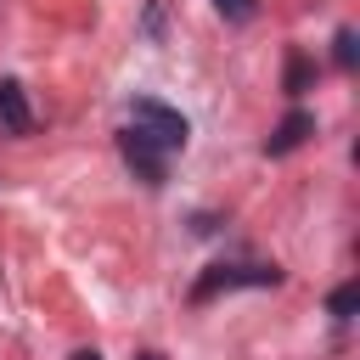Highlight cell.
Masks as SVG:
<instances>
[{"instance_id":"1","label":"cell","mask_w":360,"mask_h":360,"mask_svg":"<svg viewBox=\"0 0 360 360\" xmlns=\"http://www.w3.org/2000/svg\"><path fill=\"white\" fill-rule=\"evenodd\" d=\"M129 124L152 141V146H163V152H180L186 141H191V124L174 112V107H163V101H152V96H135V107H129Z\"/></svg>"},{"instance_id":"2","label":"cell","mask_w":360,"mask_h":360,"mask_svg":"<svg viewBox=\"0 0 360 360\" xmlns=\"http://www.w3.org/2000/svg\"><path fill=\"white\" fill-rule=\"evenodd\" d=\"M281 281V270L276 264H214L197 287H191V298L202 304V298H214V292H236V287H276Z\"/></svg>"},{"instance_id":"3","label":"cell","mask_w":360,"mask_h":360,"mask_svg":"<svg viewBox=\"0 0 360 360\" xmlns=\"http://www.w3.org/2000/svg\"><path fill=\"white\" fill-rule=\"evenodd\" d=\"M118 152H124V163H129L146 186H163V146H152L135 124H129V129H118Z\"/></svg>"},{"instance_id":"4","label":"cell","mask_w":360,"mask_h":360,"mask_svg":"<svg viewBox=\"0 0 360 360\" xmlns=\"http://www.w3.org/2000/svg\"><path fill=\"white\" fill-rule=\"evenodd\" d=\"M0 124H6L11 135H28V129H34V112H28V96H22L17 79H0Z\"/></svg>"},{"instance_id":"5","label":"cell","mask_w":360,"mask_h":360,"mask_svg":"<svg viewBox=\"0 0 360 360\" xmlns=\"http://www.w3.org/2000/svg\"><path fill=\"white\" fill-rule=\"evenodd\" d=\"M309 135H315V118H309V112H287V118L276 124V135L264 141V152H270V158H281V152H292V146H304Z\"/></svg>"},{"instance_id":"6","label":"cell","mask_w":360,"mask_h":360,"mask_svg":"<svg viewBox=\"0 0 360 360\" xmlns=\"http://www.w3.org/2000/svg\"><path fill=\"white\" fill-rule=\"evenodd\" d=\"M309 79H315V62H309L304 51H292V56H287V96H304Z\"/></svg>"},{"instance_id":"7","label":"cell","mask_w":360,"mask_h":360,"mask_svg":"<svg viewBox=\"0 0 360 360\" xmlns=\"http://www.w3.org/2000/svg\"><path fill=\"white\" fill-rule=\"evenodd\" d=\"M332 62H338L343 73H354V62H360V39H354V28H338V39H332Z\"/></svg>"},{"instance_id":"8","label":"cell","mask_w":360,"mask_h":360,"mask_svg":"<svg viewBox=\"0 0 360 360\" xmlns=\"http://www.w3.org/2000/svg\"><path fill=\"white\" fill-rule=\"evenodd\" d=\"M354 309H360V287L343 281V287L332 292V315H338V321H354Z\"/></svg>"},{"instance_id":"9","label":"cell","mask_w":360,"mask_h":360,"mask_svg":"<svg viewBox=\"0 0 360 360\" xmlns=\"http://www.w3.org/2000/svg\"><path fill=\"white\" fill-rule=\"evenodd\" d=\"M214 11H219L225 22H248V17L259 11V0H214Z\"/></svg>"},{"instance_id":"10","label":"cell","mask_w":360,"mask_h":360,"mask_svg":"<svg viewBox=\"0 0 360 360\" xmlns=\"http://www.w3.org/2000/svg\"><path fill=\"white\" fill-rule=\"evenodd\" d=\"M158 28H163V6L152 0V6H146V34H158Z\"/></svg>"},{"instance_id":"11","label":"cell","mask_w":360,"mask_h":360,"mask_svg":"<svg viewBox=\"0 0 360 360\" xmlns=\"http://www.w3.org/2000/svg\"><path fill=\"white\" fill-rule=\"evenodd\" d=\"M68 360H101V354H96V349H73Z\"/></svg>"},{"instance_id":"12","label":"cell","mask_w":360,"mask_h":360,"mask_svg":"<svg viewBox=\"0 0 360 360\" xmlns=\"http://www.w3.org/2000/svg\"><path fill=\"white\" fill-rule=\"evenodd\" d=\"M141 360H158V354H141Z\"/></svg>"}]
</instances>
